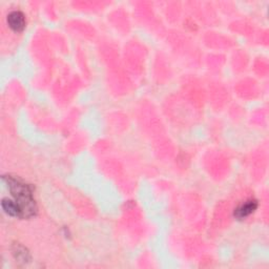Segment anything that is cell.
Masks as SVG:
<instances>
[{
  "label": "cell",
  "mask_w": 269,
  "mask_h": 269,
  "mask_svg": "<svg viewBox=\"0 0 269 269\" xmlns=\"http://www.w3.org/2000/svg\"><path fill=\"white\" fill-rule=\"evenodd\" d=\"M13 253L15 255V258L17 260H19L20 262L23 263H28L31 260V255L28 251V249L26 247H23L22 245L20 244H15L14 247H13Z\"/></svg>",
  "instance_id": "5"
},
{
  "label": "cell",
  "mask_w": 269,
  "mask_h": 269,
  "mask_svg": "<svg viewBox=\"0 0 269 269\" xmlns=\"http://www.w3.org/2000/svg\"><path fill=\"white\" fill-rule=\"evenodd\" d=\"M9 27L15 32H22L26 28V17L20 11H13L7 18Z\"/></svg>",
  "instance_id": "3"
},
{
  "label": "cell",
  "mask_w": 269,
  "mask_h": 269,
  "mask_svg": "<svg viewBox=\"0 0 269 269\" xmlns=\"http://www.w3.org/2000/svg\"><path fill=\"white\" fill-rule=\"evenodd\" d=\"M2 206L9 216L21 219L20 208L14 200H12V199H9V198H5V199H3V201H2Z\"/></svg>",
  "instance_id": "4"
},
{
  "label": "cell",
  "mask_w": 269,
  "mask_h": 269,
  "mask_svg": "<svg viewBox=\"0 0 269 269\" xmlns=\"http://www.w3.org/2000/svg\"><path fill=\"white\" fill-rule=\"evenodd\" d=\"M3 180L6 182L10 193L14 198V201L20 208L21 219H30L36 216L37 205L33 198L31 186L20 179L11 176H4Z\"/></svg>",
  "instance_id": "1"
},
{
  "label": "cell",
  "mask_w": 269,
  "mask_h": 269,
  "mask_svg": "<svg viewBox=\"0 0 269 269\" xmlns=\"http://www.w3.org/2000/svg\"><path fill=\"white\" fill-rule=\"evenodd\" d=\"M258 206H259L258 201L254 200V199H250V200H247L246 202L237 207L235 209V213H233V216H235V218L238 220H244L249 217L251 214H253L256 208H258Z\"/></svg>",
  "instance_id": "2"
}]
</instances>
